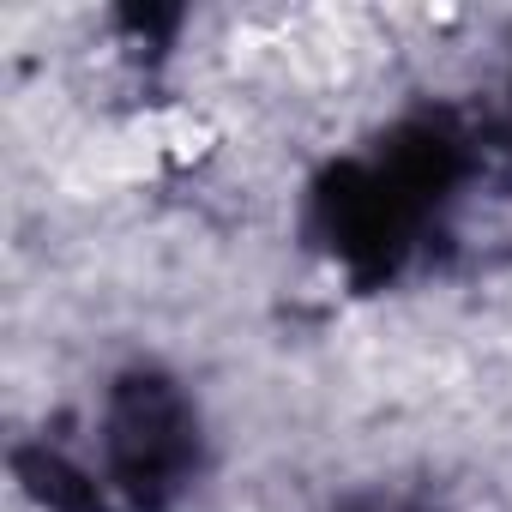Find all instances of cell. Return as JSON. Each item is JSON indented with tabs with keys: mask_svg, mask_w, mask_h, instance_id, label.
<instances>
[{
	"mask_svg": "<svg viewBox=\"0 0 512 512\" xmlns=\"http://www.w3.org/2000/svg\"><path fill=\"white\" fill-rule=\"evenodd\" d=\"M464 169L470 151L446 121H404L374 157L320 175L308 223L350 278L380 284L416 253L422 229L464 187Z\"/></svg>",
	"mask_w": 512,
	"mask_h": 512,
	"instance_id": "obj_1",
	"label": "cell"
},
{
	"mask_svg": "<svg viewBox=\"0 0 512 512\" xmlns=\"http://www.w3.org/2000/svg\"><path fill=\"white\" fill-rule=\"evenodd\" d=\"M199 464V416L163 374H127L103 404V482L139 506H169Z\"/></svg>",
	"mask_w": 512,
	"mask_h": 512,
	"instance_id": "obj_2",
	"label": "cell"
},
{
	"mask_svg": "<svg viewBox=\"0 0 512 512\" xmlns=\"http://www.w3.org/2000/svg\"><path fill=\"white\" fill-rule=\"evenodd\" d=\"M19 482L49 506V512H109V482H97L91 470H79L73 458L31 446L19 452Z\"/></svg>",
	"mask_w": 512,
	"mask_h": 512,
	"instance_id": "obj_3",
	"label": "cell"
}]
</instances>
